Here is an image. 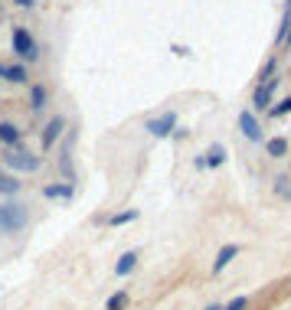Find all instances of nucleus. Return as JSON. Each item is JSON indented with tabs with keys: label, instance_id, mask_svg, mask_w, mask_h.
Here are the masks:
<instances>
[{
	"label": "nucleus",
	"instance_id": "nucleus-1",
	"mask_svg": "<svg viewBox=\"0 0 291 310\" xmlns=\"http://www.w3.org/2000/svg\"><path fill=\"white\" fill-rule=\"evenodd\" d=\"M30 222V212L20 203H4L0 206V235H13V232H23Z\"/></svg>",
	"mask_w": 291,
	"mask_h": 310
},
{
	"label": "nucleus",
	"instance_id": "nucleus-2",
	"mask_svg": "<svg viewBox=\"0 0 291 310\" xmlns=\"http://www.w3.org/2000/svg\"><path fill=\"white\" fill-rule=\"evenodd\" d=\"M4 163L13 167V170H20V173H33V170H39V157L26 154V150H10V154H4Z\"/></svg>",
	"mask_w": 291,
	"mask_h": 310
},
{
	"label": "nucleus",
	"instance_id": "nucleus-3",
	"mask_svg": "<svg viewBox=\"0 0 291 310\" xmlns=\"http://www.w3.org/2000/svg\"><path fill=\"white\" fill-rule=\"evenodd\" d=\"M13 52L20 59H36V43L26 30H13Z\"/></svg>",
	"mask_w": 291,
	"mask_h": 310
},
{
	"label": "nucleus",
	"instance_id": "nucleus-4",
	"mask_svg": "<svg viewBox=\"0 0 291 310\" xmlns=\"http://www.w3.org/2000/svg\"><path fill=\"white\" fill-rule=\"evenodd\" d=\"M174 124H177V114L167 111V114H161V118H151V121H148V131H151L154 137H167Z\"/></svg>",
	"mask_w": 291,
	"mask_h": 310
},
{
	"label": "nucleus",
	"instance_id": "nucleus-5",
	"mask_svg": "<svg viewBox=\"0 0 291 310\" xmlns=\"http://www.w3.org/2000/svg\"><path fill=\"white\" fill-rule=\"evenodd\" d=\"M239 128H242V134H246L249 141H262V131H259V124H255L252 111H242L239 114Z\"/></svg>",
	"mask_w": 291,
	"mask_h": 310
},
{
	"label": "nucleus",
	"instance_id": "nucleus-6",
	"mask_svg": "<svg viewBox=\"0 0 291 310\" xmlns=\"http://www.w3.org/2000/svg\"><path fill=\"white\" fill-rule=\"evenodd\" d=\"M62 128H66V121H62V118H53L50 124H46V131H43V147H46V150L56 144V137L62 134Z\"/></svg>",
	"mask_w": 291,
	"mask_h": 310
},
{
	"label": "nucleus",
	"instance_id": "nucleus-7",
	"mask_svg": "<svg viewBox=\"0 0 291 310\" xmlns=\"http://www.w3.org/2000/svg\"><path fill=\"white\" fill-rule=\"evenodd\" d=\"M275 85H278V79H268L265 85H259V88H255V108H265V105H268V98H272Z\"/></svg>",
	"mask_w": 291,
	"mask_h": 310
},
{
	"label": "nucleus",
	"instance_id": "nucleus-8",
	"mask_svg": "<svg viewBox=\"0 0 291 310\" xmlns=\"http://www.w3.org/2000/svg\"><path fill=\"white\" fill-rule=\"evenodd\" d=\"M235 255H239V248H235V245H226V248H223V252H219V255H216V261H213V271H223V268H226V265H229V261L235 258Z\"/></svg>",
	"mask_w": 291,
	"mask_h": 310
},
{
	"label": "nucleus",
	"instance_id": "nucleus-9",
	"mask_svg": "<svg viewBox=\"0 0 291 310\" xmlns=\"http://www.w3.org/2000/svg\"><path fill=\"white\" fill-rule=\"evenodd\" d=\"M17 190H20V180H17V176H10V173H4V170H0V193H4V196H13Z\"/></svg>",
	"mask_w": 291,
	"mask_h": 310
},
{
	"label": "nucleus",
	"instance_id": "nucleus-10",
	"mask_svg": "<svg viewBox=\"0 0 291 310\" xmlns=\"http://www.w3.org/2000/svg\"><path fill=\"white\" fill-rule=\"evenodd\" d=\"M134 265H137V255L128 252V255H121V261H118L115 271H118V274H131V271H134Z\"/></svg>",
	"mask_w": 291,
	"mask_h": 310
},
{
	"label": "nucleus",
	"instance_id": "nucleus-11",
	"mask_svg": "<svg viewBox=\"0 0 291 310\" xmlns=\"http://www.w3.org/2000/svg\"><path fill=\"white\" fill-rule=\"evenodd\" d=\"M0 141H4V144H17V141H20V131L13 128V124L0 121Z\"/></svg>",
	"mask_w": 291,
	"mask_h": 310
},
{
	"label": "nucleus",
	"instance_id": "nucleus-12",
	"mask_svg": "<svg viewBox=\"0 0 291 310\" xmlns=\"http://www.w3.org/2000/svg\"><path fill=\"white\" fill-rule=\"evenodd\" d=\"M285 154H288V141H285V137L268 141V157H285Z\"/></svg>",
	"mask_w": 291,
	"mask_h": 310
},
{
	"label": "nucleus",
	"instance_id": "nucleus-13",
	"mask_svg": "<svg viewBox=\"0 0 291 310\" xmlns=\"http://www.w3.org/2000/svg\"><path fill=\"white\" fill-rule=\"evenodd\" d=\"M4 75H7V82H26V72L20 66H4Z\"/></svg>",
	"mask_w": 291,
	"mask_h": 310
},
{
	"label": "nucleus",
	"instance_id": "nucleus-14",
	"mask_svg": "<svg viewBox=\"0 0 291 310\" xmlns=\"http://www.w3.org/2000/svg\"><path fill=\"white\" fill-rule=\"evenodd\" d=\"M46 196H50V199H69V196H72V186H46Z\"/></svg>",
	"mask_w": 291,
	"mask_h": 310
},
{
	"label": "nucleus",
	"instance_id": "nucleus-15",
	"mask_svg": "<svg viewBox=\"0 0 291 310\" xmlns=\"http://www.w3.org/2000/svg\"><path fill=\"white\" fill-rule=\"evenodd\" d=\"M206 163H210V167H219V163H223V147H219V144L206 150Z\"/></svg>",
	"mask_w": 291,
	"mask_h": 310
},
{
	"label": "nucleus",
	"instance_id": "nucleus-16",
	"mask_svg": "<svg viewBox=\"0 0 291 310\" xmlns=\"http://www.w3.org/2000/svg\"><path fill=\"white\" fill-rule=\"evenodd\" d=\"M33 111H39V108L46 105V92H43V85H33Z\"/></svg>",
	"mask_w": 291,
	"mask_h": 310
},
{
	"label": "nucleus",
	"instance_id": "nucleus-17",
	"mask_svg": "<svg viewBox=\"0 0 291 310\" xmlns=\"http://www.w3.org/2000/svg\"><path fill=\"white\" fill-rule=\"evenodd\" d=\"M124 307H128V294H115V297L112 300H108V310H124Z\"/></svg>",
	"mask_w": 291,
	"mask_h": 310
},
{
	"label": "nucleus",
	"instance_id": "nucleus-18",
	"mask_svg": "<svg viewBox=\"0 0 291 310\" xmlns=\"http://www.w3.org/2000/svg\"><path fill=\"white\" fill-rule=\"evenodd\" d=\"M131 219H137V212L131 209V212H121V216H115L112 219V225H124V222H131Z\"/></svg>",
	"mask_w": 291,
	"mask_h": 310
},
{
	"label": "nucleus",
	"instance_id": "nucleus-19",
	"mask_svg": "<svg viewBox=\"0 0 291 310\" xmlns=\"http://www.w3.org/2000/svg\"><path fill=\"white\" fill-rule=\"evenodd\" d=\"M288 111H291V98H285V101H278V105L272 108V114H275V118H278V114H288Z\"/></svg>",
	"mask_w": 291,
	"mask_h": 310
},
{
	"label": "nucleus",
	"instance_id": "nucleus-20",
	"mask_svg": "<svg viewBox=\"0 0 291 310\" xmlns=\"http://www.w3.org/2000/svg\"><path fill=\"white\" fill-rule=\"evenodd\" d=\"M242 307H246V297H235L232 304H229V307H223V310H242Z\"/></svg>",
	"mask_w": 291,
	"mask_h": 310
},
{
	"label": "nucleus",
	"instance_id": "nucleus-21",
	"mask_svg": "<svg viewBox=\"0 0 291 310\" xmlns=\"http://www.w3.org/2000/svg\"><path fill=\"white\" fill-rule=\"evenodd\" d=\"M17 7H33V0H17Z\"/></svg>",
	"mask_w": 291,
	"mask_h": 310
},
{
	"label": "nucleus",
	"instance_id": "nucleus-22",
	"mask_svg": "<svg viewBox=\"0 0 291 310\" xmlns=\"http://www.w3.org/2000/svg\"><path fill=\"white\" fill-rule=\"evenodd\" d=\"M210 310H223V307H210Z\"/></svg>",
	"mask_w": 291,
	"mask_h": 310
},
{
	"label": "nucleus",
	"instance_id": "nucleus-23",
	"mask_svg": "<svg viewBox=\"0 0 291 310\" xmlns=\"http://www.w3.org/2000/svg\"><path fill=\"white\" fill-rule=\"evenodd\" d=\"M288 7H291V0H288Z\"/></svg>",
	"mask_w": 291,
	"mask_h": 310
}]
</instances>
